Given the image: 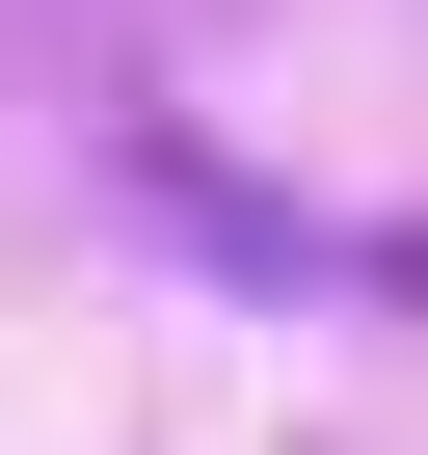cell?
I'll return each instance as SVG.
<instances>
[{
  "instance_id": "cell-1",
  "label": "cell",
  "mask_w": 428,
  "mask_h": 455,
  "mask_svg": "<svg viewBox=\"0 0 428 455\" xmlns=\"http://www.w3.org/2000/svg\"><path fill=\"white\" fill-rule=\"evenodd\" d=\"M107 188H134V242L242 268V295H348V322H401V295H428V242H375V214H295L268 161H187V134H107Z\"/></svg>"
}]
</instances>
